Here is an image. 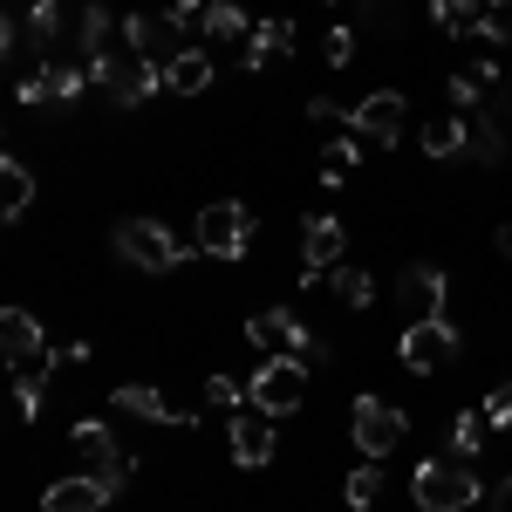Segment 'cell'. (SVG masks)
<instances>
[{"mask_svg":"<svg viewBox=\"0 0 512 512\" xmlns=\"http://www.w3.org/2000/svg\"><path fill=\"white\" fill-rule=\"evenodd\" d=\"M89 82H96L117 110H137V103H151L164 89V62H144L137 48H110V55L89 62Z\"/></svg>","mask_w":512,"mask_h":512,"instance_id":"obj_1","label":"cell"},{"mask_svg":"<svg viewBox=\"0 0 512 512\" xmlns=\"http://www.w3.org/2000/svg\"><path fill=\"white\" fill-rule=\"evenodd\" d=\"M123 267H137V274H171V267H185V239L171 233L164 219H117V233H110Z\"/></svg>","mask_w":512,"mask_h":512,"instance_id":"obj_2","label":"cell"},{"mask_svg":"<svg viewBox=\"0 0 512 512\" xmlns=\"http://www.w3.org/2000/svg\"><path fill=\"white\" fill-rule=\"evenodd\" d=\"M410 499H417L424 512H465V506H478L472 458H424V465L410 472Z\"/></svg>","mask_w":512,"mask_h":512,"instance_id":"obj_3","label":"cell"},{"mask_svg":"<svg viewBox=\"0 0 512 512\" xmlns=\"http://www.w3.org/2000/svg\"><path fill=\"white\" fill-rule=\"evenodd\" d=\"M198 253L205 260H239L246 246H253V205H239V198H212V205H198Z\"/></svg>","mask_w":512,"mask_h":512,"instance_id":"obj_4","label":"cell"},{"mask_svg":"<svg viewBox=\"0 0 512 512\" xmlns=\"http://www.w3.org/2000/svg\"><path fill=\"white\" fill-rule=\"evenodd\" d=\"M246 396H253V410H267V417H294V410L308 403V362H301V355H267V362L253 369Z\"/></svg>","mask_w":512,"mask_h":512,"instance_id":"obj_5","label":"cell"},{"mask_svg":"<svg viewBox=\"0 0 512 512\" xmlns=\"http://www.w3.org/2000/svg\"><path fill=\"white\" fill-rule=\"evenodd\" d=\"M246 342H253V349H274V355H301V362H328V342H321L301 315H287V308L246 315Z\"/></svg>","mask_w":512,"mask_h":512,"instance_id":"obj_6","label":"cell"},{"mask_svg":"<svg viewBox=\"0 0 512 512\" xmlns=\"http://www.w3.org/2000/svg\"><path fill=\"white\" fill-rule=\"evenodd\" d=\"M458 349H465V342H458V328H451L444 315L437 321H410V328L396 335V362H403L410 376H437Z\"/></svg>","mask_w":512,"mask_h":512,"instance_id":"obj_7","label":"cell"},{"mask_svg":"<svg viewBox=\"0 0 512 512\" xmlns=\"http://www.w3.org/2000/svg\"><path fill=\"white\" fill-rule=\"evenodd\" d=\"M403 410H396L390 396H355V410H349V437H355V451L362 458H390L396 444H403Z\"/></svg>","mask_w":512,"mask_h":512,"instance_id":"obj_8","label":"cell"},{"mask_svg":"<svg viewBox=\"0 0 512 512\" xmlns=\"http://www.w3.org/2000/svg\"><path fill=\"white\" fill-rule=\"evenodd\" d=\"M349 130H355V137H369V144H383V151H390L396 137L410 130V103H403L396 89H369V96H362V103L349 110Z\"/></svg>","mask_w":512,"mask_h":512,"instance_id":"obj_9","label":"cell"},{"mask_svg":"<svg viewBox=\"0 0 512 512\" xmlns=\"http://www.w3.org/2000/svg\"><path fill=\"white\" fill-rule=\"evenodd\" d=\"M342 253H349V233H342V219H328V212H315L308 226H301V287H315V280H328L335 267H342Z\"/></svg>","mask_w":512,"mask_h":512,"instance_id":"obj_10","label":"cell"},{"mask_svg":"<svg viewBox=\"0 0 512 512\" xmlns=\"http://www.w3.org/2000/svg\"><path fill=\"white\" fill-rule=\"evenodd\" d=\"M444 294H451V280H444V267H431V260H410L403 280H396V308L410 321H437L444 315Z\"/></svg>","mask_w":512,"mask_h":512,"instance_id":"obj_11","label":"cell"},{"mask_svg":"<svg viewBox=\"0 0 512 512\" xmlns=\"http://www.w3.org/2000/svg\"><path fill=\"white\" fill-rule=\"evenodd\" d=\"M82 89H89V62H41L35 76H21V103H55V110H69Z\"/></svg>","mask_w":512,"mask_h":512,"instance_id":"obj_12","label":"cell"},{"mask_svg":"<svg viewBox=\"0 0 512 512\" xmlns=\"http://www.w3.org/2000/svg\"><path fill=\"white\" fill-rule=\"evenodd\" d=\"M0 355H7V369H48L55 362V349H48V335H41V321L28 308L0 315Z\"/></svg>","mask_w":512,"mask_h":512,"instance_id":"obj_13","label":"cell"},{"mask_svg":"<svg viewBox=\"0 0 512 512\" xmlns=\"http://www.w3.org/2000/svg\"><path fill=\"white\" fill-rule=\"evenodd\" d=\"M117 492H123V478L76 472V478H55V485L41 492V512H103Z\"/></svg>","mask_w":512,"mask_h":512,"instance_id":"obj_14","label":"cell"},{"mask_svg":"<svg viewBox=\"0 0 512 512\" xmlns=\"http://www.w3.org/2000/svg\"><path fill=\"white\" fill-rule=\"evenodd\" d=\"M123 48H137L144 62H171L192 41H185V21H171V14H123Z\"/></svg>","mask_w":512,"mask_h":512,"instance_id":"obj_15","label":"cell"},{"mask_svg":"<svg viewBox=\"0 0 512 512\" xmlns=\"http://www.w3.org/2000/svg\"><path fill=\"white\" fill-rule=\"evenodd\" d=\"M69 444H76L82 472H103V478H130V458L117 451V437H110V424H96V417H82L76 431H69Z\"/></svg>","mask_w":512,"mask_h":512,"instance_id":"obj_16","label":"cell"},{"mask_svg":"<svg viewBox=\"0 0 512 512\" xmlns=\"http://www.w3.org/2000/svg\"><path fill=\"white\" fill-rule=\"evenodd\" d=\"M110 403H117L123 417H144V424H171V431H192V417H185L178 403H164V390H151V383H117V390H110Z\"/></svg>","mask_w":512,"mask_h":512,"instance_id":"obj_17","label":"cell"},{"mask_svg":"<svg viewBox=\"0 0 512 512\" xmlns=\"http://www.w3.org/2000/svg\"><path fill=\"white\" fill-rule=\"evenodd\" d=\"M233 465H246V472L274 465V417L267 410H239L233 417Z\"/></svg>","mask_w":512,"mask_h":512,"instance_id":"obj_18","label":"cell"},{"mask_svg":"<svg viewBox=\"0 0 512 512\" xmlns=\"http://www.w3.org/2000/svg\"><path fill=\"white\" fill-rule=\"evenodd\" d=\"M287 48H294V21H287V14H267V21H260L253 35H246V48H239V62H246V69L260 76V69H267V62H280Z\"/></svg>","mask_w":512,"mask_h":512,"instance_id":"obj_19","label":"cell"},{"mask_svg":"<svg viewBox=\"0 0 512 512\" xmlns=\"http://www.w3.org/2000/svg\"><path fill=\"white\" fill-rule=\"evenodd\" d=\"M212 82H219V69H212L205 48H178V55L164 62V89H171V96H205Z\"/></svg>","mask_w":512,"mask_h":512,"instance_id":"obj_20","label":"cell"},{"mask_svg":"<svg viewBox=\"0 0 512 512\" xmlns=\"http://www.w3.org/2000/svg\"><path fill=\"white\" fill-rule=\"evenodd\" d=\"M110 35H123V21H110V7H103V0H82V14H76L82 62H96V55H110Z\"/></svg>","mask_w":512,"mask_h":512,"instance_id":"obj_21","label":"cell"},{"mask_svg":"<svg viewBox=\"0 0 512 512\" xmlns=\"http://www.w3.org/2000/svg\"><path fill=\"white\" fill-rule=\"evenodd\" d=\"M35 205V171L21 158H0V219H21Z\"/></svg>","mask_w":512,"mask_h":512,"instance_id":"obj_22","label":"cell"},{"mask_svg":"<svg viewBox=\"0 0 512 512\" xmlns=\"http://www.w3.org/2000/svg\"><path fill=\"white\" fill-rule=\"evenodd\" d=\"M424 158H472V123L465 117L424 123Z\"/></svg>","mask_w":512,"mask_h":512,"instance_id":"obj_23","label":"cell"},{"mask_svg":"<svg viewBox=\"0 0 512 512\" xmlns=\"http://www.w3.org/2000/svg\"><path fill=\"white\" fill-rule=\"evenodd\" d=\"M431 21L444 35L472 41V35H485V0H431Z\"/></svg>","mask_w":512,"mask_h":512,"instance_id":"obj_24","label":"cell"},{"mask_svg":"<svg viewBox=\"0 0 512 512\" xmlns=\"http://www.w3.org/2000/svg\"><path fill=\"white\" fill-rule=\"evenodd\" d=\"M21 28H28V41L41 48V62H48V48L69 35V14H62V0H35L28 14H21Z\"/></svg>","mask_w":512,"mask_h":512,"instance_id":"obj_25","label":"cell"},{"mask_svg":"<svg viewBox=\"0 0 512 512\" xmlns=\"http://www.w3.org/2000/svg\"><path fill=\"white\" fill-rule=\"evenodd\" d=\"M355 164H362V137H328V144H321V158H315V171H321V185H342V178H349Z\"/></svg>","mask_w":512,"mask_h":512,"instance_id":"obj_26","label":"cell"},{"mask_svg":"<svg viewBox=\"0 0 512 512\" xmlns=\"http://www.w3.org/2000/svg\"><path fill=\"white\" fill-rule=\"evenodd\" d=\"M198 28H205L212 41H246V35H253V21H246V7H239V0H212Z\"/></svg>","mask_w":512,"mask_h":512,"instance_id":"obj_27","label":"cell"},{"mask_svg":"<svg viewBox=\"0 0 512 512\" xmlns=\"http://www.w3.org/2000/svg\"><path fill=\"white\" fill-rule=\"evenodd\" d=\"M465 123H472V158L478 164H499V158H506V130H499L492 110H478V117H465Z\"/></svg>","mask_w":512,"mask_h":512,"instance_id":"obj_28","label":"cell"},{"mask_svg":"<svg viewBox=\"0 0 512 512\" xmlns=\"http://www.w3.org/2000/svg\"><path fill=\"white\" fill-rule=\"evenodd\" d=\"M335 294H342V308H369V301H376V280L362 274V267H335Z\"/></svg>","mask_w":512,"mask_h":512,"instance_id":"obj_29","label":"cell"},{"mask_svg":"<svg viewBox=\"0 0 512 512\" xmlns=\"http://www.w3.org/2000/svg\"><path fill=\"white\" fill-rule=\"evenodd\" d=\"M485 431H492V424H485L478 410H465V417L451 424V458H478V451H485Z\"/></svg>","mask_w":512,"mask_h":512,"instance_id":"obj_30","label":"cell"},{"mask_svg":"<svg viewBox=\"0 0 512 512\" xmlns=\"http://www.w3.org/2000/svg\"><path fill=\"white\" fill-rule=\"evenodd\" d=\"M342 499H349L355 512H369L376 499H383V472H376V458H369L362 472H349V485H342Z\"/></svg>","mask_w":512,"mask_h":512,"instance_id":"obj_31","label":"cell"},{"mask_svg":"<svg viewBox=\"0 0 512 512\" xmlns=\"http://www.w3.org/2000/svg\"><path fill=\"white\" fill-rule=\"evenodd\" d=\"M444 89H451V110H458V117H478V110H485V82H478L472 69H465V76H451Z\"/></svg>","mask_w":512,"mask_h":512,"instance_id":"obj_32","label":"cell"},{"mask_svg":"<svg viewBox=\"0 0 512 512\" xmlns=\"http://www.w3.org/2000/svg\"><path fill=\"white\" fill-rule=\"evenodd\" d=\"M205 403H212V410H226V417H239V410H246L253 396L239 390L233 376H205Z\"/></svg>","mask_w":512,"mask_h":512,"instance_id":"obj_33","label":"cell"},{"mask_svg":"<svg viewBox=\"0 0 512 512\" xmlns=\"http://www.w3.org/2000/svg\"><path fill=\"white\" fill-rule=\"evenodd\" d=\"M321 62H328V69H349L355 62V28H328V35H321Z\"/></svg>","mask_w":512,"mask_h":512,"instance_id":"obj_34","label":"cell"},{"mask_svg":"<svg viewBox=\"0 0 512 512\" xmlns=\"http://www.w3.org/2000/svg\"><path fill=\"white\" fill-rule=\"evenodd\" d=\"M478 41H512V0H485V35Z\"/></svg>","mask_w":512,"mask_h":512,"instance_id":"obj_35","label":"cell"},{"mask_svg":"<svg viewBox=\"0 0 512 512\" xmlns=\"http://www.w3.org/2000/svg\"><path fill=\"white\" fill-rule=\"evenodd\" d=\"M485 424H492V431H506V424H512V376L485 396Z\"/></svg>","mask_w":512,"mask_h":512,"instance_id":"obj_36","label":"cell"},{"mask_svg":"<svg viewBox=\"0 0 512 512\" xmlns=\"http://www.w3.org/2000/svg\"><path fill=\"white\" fill-rule=\"evenodd\" d=\"M205 7H212V0H171V21L192 28V21H205Z\"/></svg>","mask_w":512,"mask_h":512,"instance_id":"obj_37","label":"cell"},{"mask_svg":"<svg viewBox=\"0 0 512 512\" xmlns=\"http://www.w3.org/2000/svg\"><path fill=\"white\" fill-rule=\"evenodd\" d=\"M485 512H512V478H499V485L485 492Z\"/></svg>","mask_w":512,"mask_h":512,"instance_id":"obj_38","label":"cell"},{"mask_svg":"<svg viewBox=\"0 0 512 512\" xmlns=\"http://www.w3.org/2000/svg\"><path fill=\"white\" fill-rule=\"evenodd\" d=\"M499 253H506V260H512V226H499Z\"/></svg>","mask_w":512,"mask_h":512,"instance_id":"obj_39","label":"cell"}]
</instances>
